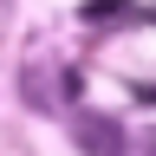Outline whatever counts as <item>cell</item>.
Returning a JSON list of instances; mask_svg holds the SVG:
<instances>
[{
  "instance_id": "6da1fadb",
  "label": "cell",
  "mask_w": 156,
  "mask_h": 156,
  "mask_svg": "<svg viewBox=\"0 0 156 156\" xmlns=\"http://www.w3.org/2000/svg\"><path fill=\"white\" fill-rule=\"evenodd\" d=\"M78 136H85L91 156H117V124H111V117H85V124H78Z\"/></svg>"
}]
</instances>
